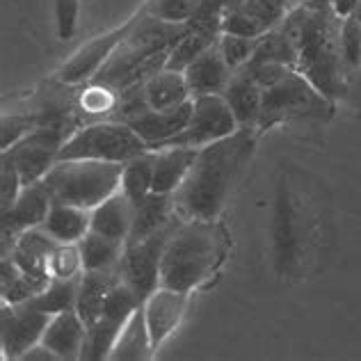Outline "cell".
I'll use <instances>...</instances> for the list:
<instances>
[{
    "mask_svg": "<svg viewBox=\"0 0 361 361\" xmlns=\"http://www.w3.org/2000/svg\"><path fill=\"white\" fill-rule=\"evenodd\" d=\"M254 151V130L238 128L229 137L197 151L195 165L174 192V208L183 220H217L240 180Z\"/></svg>",
    "mask_w": 361,
    "mask_h": 361,
    "instance_id": "1",
    "label": "cell"
},
{
    "mask_svg": "<svg viewBox=\"0 0 361 361\" xmlns=\"http://www.w3.org/2000/svg\"><path fill=\"white\" fill-rule=\"evenodd\" d=\"M229 252V235L217 220H183L165 245L160 286L190 295L213 277Z\"/></svg>",
    "mask_w": 361,
    "mask_h": 361,
    "instance_id": "2",
    "label": "cell"
},
{
    "mask_svg": "<svg viewBox=\"0 0 361 361\" xmlns=\"http://www.w3.org/2000/svg\"><path fill=\"white\" fill-rule=\"evenodd\" d=\"M123 163L106 160H58L44 176L53 202L92 211L121 190Z\"/></svg>",
    "mask_w": 361,
    "mask_h": 361,
    "instance_id": "3",
    "label": "cell"
},
{
    "mask_svg": "<svg viewBox=\"0 0 361 361\" xmlns=\"http://www.w3.org/2000/svg\"><path fill=\"white\" fill-rule=\"evenodd\" d=\"M188 27L190 23H169L158 16H151L145 7L140 12V18L135 27L130 30V35L119 44V49L112 53V58L94 75L92 82L115 92L117 85L135 66L151 60L158 53L172 51V46L188 32Z\"/></svg>",
    "mask_w": 361,
    "mask_h": 361,
    "instance_id": "4",
    "label": "cell"
},
{
    "mask_svg": "<svg viewBox=\"0 0 361 361\" xmlns=\"http://www.w3.org/2000/svg\"><path fill=\"white\" fill-rule=\"evenodd\" d=\"M331 112V103L298 69H290L281 80L263 90L261 117L256 130H268L281 121L322 119Z\"/></svg>",
    "mask_w": 361,
    "mask_h": 361,
    "instance_id": "5",
    "label": "cell"
},
{
    "mask_svg": "<svg viewBox=\"0 0 361 361\" xmlns=\"http://www.w3.org/2000/svg\"><path fill=\"white\" fill-rule=\"evenodd\" d=\"M149 151V145L126 121H99L71 133L62 145L60 160H106L128 163L130 158Z\"/></svg>",
    "mask_w": 361,
    "mask_h": 361,
    "instance_id": "6",
    "label": "cell"
},
{
    "mask_svg": "<svg viewBox=\"0 0 361 361\" xmlns=\"http://www.w3.org/2000/svg\"><path fill=\"white\" fill-rule=\"evenodd\" d=\"M180 222H183V217L176 215L172 222L165 224L154 235H149V238L126 243V250H123L119 263V274L121 281L128 283L142 304L156 288H160V261H163L165 245Z\"/></svg>",
    "mask_w": 361,
    "mask_h": 361,
    "instance_id": "7",
    "label": "cell"
},
{
    "mask_svg": "<svg viewBox=\"0 0 361 361\" xmlns=\"http://www.w3.org/2000/svg\"><path fill=\"white\" fill-rule=\"evenodd\" d=\"M238 128V121H235L229 103L222 94H204V97L192 99V117H190L185 130L178 133L174 140H169L163 147L202 149L211 142L233 135Z\"/></svg>",
    "mask_w": 361,
    "mask_h": 361,
    "instance_id": "8",
    "label": "cell"
},
{
    "mask_svg": "<svg viewBox=\"0 0 361 361\" xmlns=\"http://www.w3.org/2000/svg\"><path fill=\"white\" fill-rule=\"evenodd\" d=\"M66 140L69 137H66L64 126H60V123H51V126L44 123V126H37L32 133H27L21 142H16L9 149V156H12L18 174H21L23 185L44 180V176L60 160V151Z\"/></svg>",
    "mask_w": 361,
    "mask_h": 361,
    "instance_id": "9",
    "label": "cell"
},
{
    "mask_svg": "<svg viewBox=\"0 0 361 361\" xmlns=\"http://www.w3.org/2000/svg\"><path fill=\"white\" fill-rule=\"evenodd\" d=\"M51 313L37 311L25 304H3L0 313V341L5 359H23V355L42 343Z\"/></svg>",
    "mask_w": 361,
    "mask_h": 361,
    "instance_id": "10",
    "label": "cell"
},
{
    "mask_svg": "<svg viewBox=\"0 0 361 361\" xmlns=\"http://www.w3.org/2000/svg\"><path fill=\"white\" fill-rule=\"evenodd\" d=\"M137 18H140V14H135L121 27H115V30H110L106 35L97 37V39H92L90 44H85L82 49L58 71V80L64 85H80V82L94 80V75L106 66V62L112 58V53L119 49V44L130 35V30L137 23Z\"/></svg>",
    "mask_w": 361,
    "mask_h": 361,
    "instance_id": "11",
    "label": "cell"
},
{
    "mask_svg": "<svg viewBox=\"0 0 361 361\" xmlns=\"http://www.w3.org/2000/svg\"><path fill=\"white\" fill-rule=\"evenodd\" d=\"M290 9L288 0H243L238 7L222 16V32L259 39L277 27Z\"/></svg>",
    "mask_w": 361,
    "mask_h": 361,
    "instance_id": "12",
    "label": "cell"
},
{
    "mask_svg": "<svg viewBox=\"0 0 361 361\" xmlns=\"http://www.w3.org/2000/svg\"><path fill=\"white\" fill-rule=\"evenodd\" d=\"M185 304H188L185 293H178L167 286L156 288L145 300L142 307H145V318H147V327H149L154 350H158L169 336H172V331L178 327V322L185 313Z\"/></svg>",
    "mask_w": 361,
    "mask_h": 361,
    "instance_id": "13",
    "label": "cell"
},
{
    "mask_svg": "<svg viewBox=\"0 0 361 361\" xmlns=\"http://www.w3.org/2000/svg\"><path fill=\"white\" fill-rule=\"evenodd\" d=\"M190 117H192V99L169 110H145L126 123L149 145V149H158L183 133Z\"/></svg>",
    "mask_w": 361,
    "mask_h": 361,
    "instance_id": "14",
    "label": "cell"
},
{
    "mask_svg": "<svg viewBox=\"0 0 361 361\" xmlns=\"http://www.w3.org/2000/svg\"><path fill=\"white\" fill-rule=\"evenodd\" d=\"M51 206L53 197L49 188L44 185V180L32 185H23L14 206L7 213H3V238L5 235H14L16 238L18 233L42 226L46 217H49Z\"/></svg>",
    "mask_w": 361,
    "mask_h": 361,
    "instance_id": "15",
    "label": "cell"
},
{
    "mask_svg": "<svg viewBox=\"0 0 361 361\" xmlns=\"http://www.w3.org/2000/svg\"><path fill=\"white\" fill-rule=\"evenodd\" d=\"M183 73H185V82L190 87V94H192V99L204 97V94H222L226 90V85L233 78V69L226 64L217 44H213L211 49L204 51L195 62H190Z\"/></svg>",
    "mask_w": 361,
    "mask_h": 361,
    "instance_id": "16",
    "label": "cell"
},
{
    "mask_svg": "<svg viewBox=\"0 0 361 361\" xmlns=\"http://www.w3.org/2000/svg\"><path fill=\"white\" fill-rule=\"evenodd\" d=\"M222 35V18H192L188 32L172 46L167 58V69L185 71L190 62H195L204 51L217 44Z\"/></svg>",
    "mask_w": 361,
    "mask_h": 361,
    "instance_id": "17",
    "label": "cell"
},
{
    "mask_svg": "<svg viewBox=\"0 0 361 361\" xmlns=\"http://www.w3.org/2000/svg\"><path fill=\"white\" fill-rule=\"evenodd\" d=\"M85 336H87V325L80 318V313L71 309V311L55 313L44 331L42 343L58 359L71 361V359H80Z\"/></svg>",
    "mask_w": 361,
    "mask_h": 361,
    "instance_id": "18",
    "label": "cell"
},
{
    "mask_svg": "<svg viewBox=\"0 0 361 361\" xmlns=\"http://www.w3.org/2000/svg\"><path fill=\"white\" fill-rule=\"evenodd\" d=\"M222 97L229 103L235 121L240 128L256 130L261 117V101H263V87L256 82L250 73L245 71H233L231 82L226 85Z\"/></svg>",
    "mask_w": 361,
    "mask_h": 361,
    "instance_id": "19",
    "label": "cell"
},
{
    "mask_svg": "<svg viewBox=\"0 0 361 361\" xmlns=\"http://www.w3.org/2000/svg\"><path fill=\"white\" fill-rule=\"evenodd\" d=\"M199 149L190 147H160L156 149V165H154V185L151 192L174 195L185 180L188 172L195 165Z\"/></svg>",
    "mask_w": 361,
    "mask_h": 361,
    "instance_id": "20",
    "label": "cell"
},
{
    "mask_svg": "<svg viewBox=\"0 0 361 361\" xmlns=\"http://www.w3.org/2000/svg\"><path fill=\"white\" fill-rule=\"evenodd\" d=\"M133 217H135V204L117 190L115 195L108 197L106 202L92 208V229L101 235H108L112 240L126 243L130 229H133Z\"/></svg>",
    "mask_w": 361,
    "mask_h": 361,
    "instance_id": "21",
    "label": "cell"
},
{
    "mask_svg": "<svg viewBox=\"0 0 361 361\" xmlns=\"http://www.w3.org/2000/svg\"><path fill=\"white\" fill-rule=\"evenodd\" d=\"M121 279L119 268L115 270H85L78 286V302H75V311L80 313L85 325H94L103 316V304L110 288Z\"/></svg>",
    "mask_w": 361,
    "mask_h": 361,
    "instance_id": "22",
    "label": "cell"
},
{
    "mask_svg": "<svg viewBox=\"0 0 361 361\" xmlns=\"http://www.w3.org/2000/svg\"><path fill=\"white\" fill-rule=\"evenodd\" d=\"M178 213L174 208V195H160L149 192L142 202L135 206V217H133V229L126 243L145 240L149 235L163 229Z\"/></svg>",
    "mask_w": 361,
    "mask_h": 361,
    "instance_id": "23",
    "label": "cell"
},
{
    "mask_svg": "<svg viewBox=\"0 0 361 361\" xmlns=\"http://www.w3.org/2000/svg\"><path fill=\"white\" fill-rule=\"evenodd\" d=\"M142 97L149 110H169L190 101L192 94L185 82V73L165 66L142 85Z\"/></svg>",
    "mask_w": 361,
    "mask_h": 361,
    "instance_id": "24",
    "label": "cell"
},
{
    "mask_svg": "<svg viewBox=\"0 0 361 361\" xmlns=\"http://www.w3.org/2000/svg\"><path fill=\"white\" fill-rule=\"evenodd\" d=\"M42 229L60 245L80 243L92 229V211H85V208L71 206V204L53 202L49 217L44 220Z\"/></svg>",
    "mask_w": 361,
    "mask_h": 361,
    "instance_id": "25",
    "label": "cell"
},
{
    "mask_svg": "<svg viewBox=\"0 0 361 361\" xmlns=\"http://www.w3.org/2000/svg\"><path fill=\"white\" fill-rule=\"evenodd\" d=\"M154 353L156 350H154V343H151V334H149V327H147V318H145V307H140L126 320V325H123L110 359L145 361Z\"/></svg>",
    "mask_w": 361,
    "mask_h": 361,
    "instance_id": "26",
    "label": "cell"
},
{
    "mask_svg": "<svg viewBox=\"0 0 361 361\" xmlns=\"http://www.w3.org/2000/svg\"><path fill=\"white\" fill-rule=\"evenodd\" d=\"M78 247H80V254H82L85 270H115L121 263L126 243L112 240V238H108V235L90 231L78 243Z\"/></svg>",
    "mask_w": 361,
    "mask_h": 361,
    "instance_id": "27",
    "label": "cell"
},
{
    "mask_svg": "<svg viewBox=\"0 0 361 361\" xmlns=\"http://www.w3.org/2000/svg\"><path fill=\"white\" fill-rule=\"evenodd\" d=\"M154 165H156V149H149L145 154L130 158L128 163H123L121 192L135 206L151 192V185H154Z\"/></svg>",
    "mask_w": 361,
    "mask_h": 361,
    "instance_id": "28",
    "label": "cell"
},
{
    "mask_svg": "<svg viewBox=\"0 0 361 361\" xmlns=\"http://www.w3.org/2000/svg\"><path fill=\"white\" fill-rule=\"evenodd\" d=\"M82 277V274H80ZM80 277L73 279H51V283L46 286L42 293H37L35 298L23 302L25 307L44 311V313H62V311H71L75 309V302H78V286H80Z\"/></svg>",
    "mask_w": 361,
    "mask_h": 361,
    "instance_id": "29",
    "label": "cell"
},
{
    "mask_svg": "<svg viewBox=\"0 0 361 361\" xmlns=\"http://www.w3.org/2000/svg\"><path fill=\"white\" fill-rule=\"evenodd\" d=\"M121 329H123L121 322L101 316L94 325L87 327V336H85L80 359L82 361L110 359L112 350H115V345H117V338L121 334Z\"/></svg>",
    "mask_w": 361,
    "mask_h": 361,
    "instance_id": "30",
    "label": "cell"
},
{
    "mask_svg": "<svg viewBox=\"0 0 361 361\" xmlns=\"http://www.w3.org/2000/svg\"><path fill=\"white\" fill-rule=\"evenodd\" d=\"M49 272H51V279L80 277V274L85 272V265H82V254H80L78 243L55 247V252L49 259Z\"/></svg>",
    "mask_w": 361,
    "mask_h": 361,
    "instance_id": "31",
    "label": "cell"
},
{
    "mask_svg": "<svg viewBox=\"0 0 361 361\" xmlns=\"http://www.w3.org/2000/svg\"><path fill=\"white\" fill-rule=\"evenodd\" d=\"M204 0H151L147 12L169 23H190L197 16Z\"/></svg>",
    "mask_w": 361,
    "mask_h": 361,
    "instance_id": "32",
    "label": "cell"
},
{
    "mask_svg": "<svg viewBox=\"0 0 361 361\" xmlns=\"http://www.w3.org/2000/svg\"><path fill=\"white\" fill-rule=\"evenodd\" d=\"M338 46H341V58L345 62V69L359 71V66H361V23L355 21L353 16H348L341 21Z\"/></svg>",
    "mask_w": 361,
    "mask_h": 361,
    "instance_id": "33",
    "label": "cell"
},
{
    "mask_svg": "<svg viewBox=\"0 0 361 361\" xmlns=\"http://www.w3.org/2000/svg\"><path fill=\"white\" fill-rule=\"evenodd\" d=\"M256 42H259V39H250V37H243V35L222 32L217 46H220V51L224 55L226 64H229L233 71H238L240 66H245L247 62H250L252 55H254Z\"/></svg>",
    "mask_w": 361,
    "mask_h": 361,
    "instance_id": "34",
    "label": "cell"
},
{
    "mask_svg": "<svg viewBox=\"0 0 361 361\" xmlns=\"http://www.w3.org/2000/svg\"><path fill=\"white\" fill-rule=\"evenodd\" d=\"M23 190V180L14 165L9 151H3V169H0V211L7 213Z\"/></svg>",
    "mask_w": 361,
    "mask_h": 361,
    "instance_id": "35",
    "label": "cell"
},
{
    "mask_svg": "<svg viewBox=\"0 0 361 361\" xmlns=\"http://www.w3.org/2000/svg\"><path fill=\"white\" fill-rule=\"evenodd\" d=\"M80 16V0H55V25H58V37L62 42L71 39L78 30Z\"/></svg>",
    "mask_w": 361,
    "mask_h": 361,
    "instance_id": "36",
    "label": "cell"
},
{
    "mask_svg": "<svg viewBox=\"0 0 361 361\" xmlns=\"http://www.w3.org/2000/svg\"><path fill=\"white\" fill-rule=\"evenodd\" d=\"M35 119L32 117H5L3 119V151H9V147H14L16 142H21L27 133H32Z\"/></svg>",
    "mask_w": 361,
    "mask_h": 361,
    "instance_id": "37",
    "label": "cell"
},
{
    "mask_svg": "<svg viewBox=\"0 0 361 361\" xmlns=\"http://www.w3.org/2000/svg\"><path fill=\"white\" fill-rule=\"evenodd\" d=\"M243 0H204L195 18H222L233 7H238Z\"/></svg>",
    "mask_w": 361,
    "mask_h": 361,
    "instance_id": "38",
    "label": "cell"
},
{
    "mask_svg": "<svg viewBox=\"0 0 361 361\" xmlns=\"http://www.w3.org/2000/svg\"><path fill=\"white\" fill-rule=\"evenodd\" d=\"M355 7H357V0H334V3H331V9H334V14H336L338 18L353 16Z\"/></svg>",
    "mask_w": 361,
    "mask_h": 361,
    "instance_id": "39",
    "label": "cell"
},
{
    "mask_svg": "<svg viewBox=\"0 0 361 361\" xmlns=\"http://www.w3.org/2000/svg\"><path fill=\"white\" fill-rule=\"evenodd\" d=\"M23 359H44V361H49V359H58V357H55L44 343H37L35 348L27 350V353L23 355Z\"/></svg>",
    "mask_w": 361,
    "mask_h": 361,
    "instance_id": "40",
    "label": "cell"
},
{
    "mask_svg": "<svg viewBox=\"0 0 361 361\" xmlns=\"http://www.w3.org/2000/svg\"><path fill=\"white\" fill-rule=\"evenodd\" d=\"M353 18L361 23V0H357V7H355V12H353Z\"/></svg>",
    "mask_w": 361,
    "mask_h": 361,
    "instance_id": "41",
    "label": "cell"
},
{
    "mask_svg": "<svg viewBox=\"0 0 361 361\" xmlns=\"http://www.w3.org/2000/svg\"><path fill=\"white\" fill-rule=\"evenodd\" d=\"M329 3H334V0H329Z\"/></svg>",
    "mask_w": 361,
    "mask_h": 361,
    "instance_id": "42",
    "label": "cell"
},
{
    "mask_svg": "<svg viewBox=\"0 0 361 361\" xmlns=\"http://www.w3.org/2000/svg\"><path fill=\"white\" fill-rule=\"evenodd\" d=\"M359 69H361V66H359Z\"/></svg>",
    "mask_w": 361,
    "mask_h": 361,
    "instance_id": "43",
    "label": "cell"
}]
</instances>
